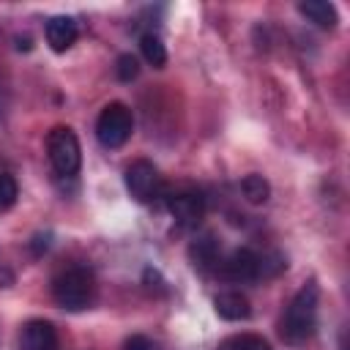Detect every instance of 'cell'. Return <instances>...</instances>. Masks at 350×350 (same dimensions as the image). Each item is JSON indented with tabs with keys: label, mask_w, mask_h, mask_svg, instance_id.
<instances>
[{
	"label": "cell",
	"mask_w": 350,
	"mask_h": 350,
	"mask_svg": "<svg viewBox=\"0 0 350 350\" xmlns=\"http://www.w3.org/2000/svg\"><path fill=\"white\" fill-rule=\"evenodd\" d=\"M317 304H320V290L314 282H306L295 295L293 301L287 304L282 320H279V336L298 347L304 342H309L317 331Z\"/></svg>",
	"instance_id": "6da1fadb"
},
{
	"label": "cell",
	"mask_w": 350,
	"mask_h": 350,
	"mask_svg": "<svg viewBox=\"0 0 350 350\" xmlns=\"http://www.w3.org/2000/svg\"><path fill=\"white\" fill-rule=\"evenodd\" d=\"M52 298L66 312H82L96 301V276L88 265H68L52 276Z\"/></svg>",
	"instance_id": "7a4b0ae2"
},
{
	"label": "cell",
	"mask_w": 350,
	"mask_h": 350,
	"mask_svg": "<svg viewBox=\"0 0 350 350\" xmlns=\"http://www.w3.org/2000/svg\"><path fill=\"white\" fill-rule=\"evenodd\" d=\"M46 153H49L55 172L63 178H74L82 167V148H79L77 134L68 126H55L46 134Z\"/></svg>",
	"instance_id": "3957f363"
},
{
	"label": "cell",
	"mask_w": 350,
	"mask_h": 350,
	"mask_svg": "<svg viewBox=\"0 0 350 350\" xmlns=\"http://www.w3.org/2000/svg\"><path fill=\"white\" fill-rule=\"evenodd\" d=\"M131 131H134V115H131V109L123 101H109L101 109L98 120H96V139L104 148L115 150V148H120V145L129 142Z\"/></svg>",
	"instance_id": "277c9868"
},
{
	"label": "cell",
	"mask_w": 350,
	"mask_h": 350,
	"mask_svg": "<svg viewBox=\"0 0 350 350\" xmlns=\"http://www.w3.org/2000/svg\"><path fill=\"white\" fill-rule=\"evenodd\" d=\"M126 189L142 205L156 202V200L164 197V180H161L156 164L148 161V159H137L126 167Z\"/></svg>",
	"instance_id": "5b68a950"
},
{
	"label": "cell",
	"mask_w": 350,
	"mask_h": 350,
	"mask_svg": "<svg viewBox=\"0 0 350 350\" xmlns=\"http://www.w3.org/2000/svg\"><path fill=\"white\" fill-rule=\"evenodd\" d=\"M216 268H219V273H221L227 282H235V284L262 279V257H260V252L246 249V246L230 252L224 260H219Z\"/></svg>",
	"instance_id": "8992f818"
},
{
	"label": "cell",
	"mask_w": 350,
	"mask_h": 350,
	"mask_svg": "<svg viewBox=\"0 0 350 350\" xmlns=\"http://www.w3.org/2000/svg\"><path fill=\"white\" fill-rule=\"evenodd\" d=\"M164 205L172 213V219L186 230H194L205 216V197L200 191H194V189L164 194Z\"/></svg>",
	"instance_id": "52a82bcc"
},
{
	"label": "cell",
	"mask_w": 350,
	"mask_h": 350,
	"mask_svg": "<svg viewBox=\"0 0 350 350\" xmlns=\"http://www.w3.org/2000/svg\"><path fill=\"white\" fill-rule=\"evenodd\" d=\"M60 339L49 320H27L19 334V350H57Z\"/></svg>",
	"instance_id": "ba28073f"
},
{
	"label": "cell",
	"mask_w": 350,
	"mask_h": 350,
	"mask_svg": "<svg viewBox=\"0 0 350 350\" xmlns=\"http://www.w3.org/2000/svg\"><path fill=\"white\" fill-rule=\"evenodd\" d=\"M77 36H79V25H77V19L74 16H52L49 22H46V44L55 49V52H66V49H71L74 46V41H77Z\"/></svg>",
	"instance_id": "9c48e42d"
},
{
	"label": "cell",
	"mask_w": 350,
	"mask_h": 350,
	"mask_svg": "<svg viewBox=\"0 0 350 350\" xmlns=\"http://www.w3.org/2000/svg\"><path fill=\"white\" fill-rule=\"evenodd\" d=\"M189 257H191V265H194L197 271H211V268H216L219 260H221V249H219L216 235H213V232L197 235V238L191 241V246H189Z\"/></svg>",
	"instance_id": "30bf717a"
},
{
	"label": "cell",
	"mask_w": 350,
	"mask_h": 350,
	"mask_svg": "<svg viewBox=\"0 0 350 350\" xmlns=\"http://www.w3.org/2000/svg\"><path fill=\"white\" fill-rule=\"evenodd\" d=\"M213 309H216L219 317H224V320H230V323L249 320V314H252L249 298H246L243 293H238V290H224V293H219V295L213 298Z\"/></svg>",
	"instance_id": "8fae6325"
},
{
	"label": "cell",
	"mask_w": 350,
	"mask_h": 350,
	"mask_svg": "<svg viewBox=\"0 0 350 350\" xmlns=\"http://www.w3.org/2000/svg\"><path fill=\"white\" fill-rule=\"evenodd\" d=\"M298 11H301V16H306L312 25H317V27H323V30H334L336 22H339L336 8H334L331 3H325V0H306V3H298Z\"/></svg>",
	"instance_id": "7c38bea8"
},
{
	"label": "cell",
	"mask_w": 350,
	"mask_h": 350,
	"mask_svg": "<svg viewBox=\"0 0 350 350\" xmlns=\"http://www.w3.org/2000/svg\"><path fill=\"white\" fill-rule=\"evenodd\" d=\"M139 52H142V57H145L150 66L164 68V63H167V49H164L161 38H159L156 33H142V36H139Z\"/></svg>",
	"instance_id": "4fadbf2b"
},
{
	"label": "cell",
	"mask_w": 350,
	"mask_h": 350,
	"mask_svg": "<svg viewBox=\"0 0 350 350\" xmlns=\"http://www.w3.org/2000/svg\"><path fill=\"white\" fill-rule=\"evenodd\" d=\"M241 191H243V197H246L249 202L260 205V202H268V197H271V183H268L262 175L252 172V175H246V178L241 180Z\"/></svg>",
	"instance_id": "5bb4252c"
},
{
	"label": "cell",
	"mask_w": 350,
	"mask_h": 350,
	"mask_svg": "<svg viewBox=\"0 0 350 350\" xmlns=\"http://www.w3.org/2000/svg\"><path fill=\"white\" fill-rule=\"evenodd\" d=\"M219 350H271V345L257 334H238L230 336Z\"/></svg>",
	"instance_id": "9a60e30c"
},
{
	"label": "cell",
	"mask_w": 350,
	"mask_h": 350,
	"mask_svg": "<svg viewBox=\"0 0 350 350\" xmlns=\"http://www.w3.org/2000/svg\"><path fill=\"white\" fill-rule=\"evenodd\" d=\"M19 197V186H16V178L11 172H0V211H8L14 208Z\"/></svg>",
	"instance_id": "2e32d148"
},
{
	"label": "cell",
	"mask_w": 350,
	"mask_h": 350,
	"mask_svg": "<svg viewBox=\"0 0 350 350\" xmlns=\"http://www.w3.org/2000/svg\"><path fill=\"white\" fill-rule=\"evenodd\" d=\"M115 74L120 82H131L139 77V60L134 55H120L118 63H115Z\"/></svg>",
	"instance_id": "e0dca14e"
},
{
	"label": "cell",
	"mask_w": 350,
	"mask_h": 350,
	"mask_svg": "<svg viewBox=\"0 0 350 350\" xmlns=\"http://www.w3.org/2000/svg\"><path fill=\"white\" fill-rule=\"evenodd\" d=\"M123 350H153V342L148 336H142V334H134V336L126 339Z\"/></svg>",
	"instance_id": "ac0fdd59"
},
{
	"label": "cell",
	"mask_w": 350,
	"mask_h": 350,
	"mask_svg": "<svg viewBox=\"0 0 350 350\" xmlns=\"http://www.w3.org/2000/svg\"><path fill=\"white\" fill-rule=\"evenodd\" d=\"M11 284H14V271L5 262H0V287H11Z\"/></svg>",
	"instance_id": "d6986e66"
},
{
	"label": "cell",
	"mask_w": 350,
	"mask_h": 350,
	"mask_svg": "<svg viewBox=\"0 0 350 350\" xmlns=\"http://www.w3.org/2000/svg\"><path fill=\"white\" fill-rule=\"evenodd\" d=\"M46 246H49V235H36L33 238V243H30V249H33V254H41V252H46Z\"/></svg>",
	"instance_id": "ffe728a7"
}]
</instances>
